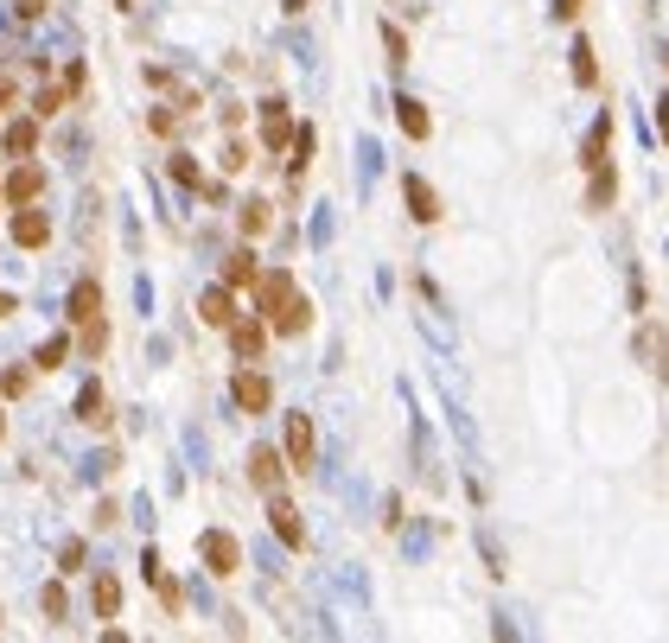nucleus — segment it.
<instances>
[{
    "label": "nucleus",
    "instance_id": "f257e3e1",
    "mask_svg": "<svg viewBox=\"0 0 669 643\" xmlns=\"http://www.w3.org/2000/svg\"><path fill=\"white\" fill-rule=\"evenodd\" d=\"M281 459H287V472H313V459H319V427H313V414H287V440H281Z\"/></svg>",
    "mask_w": 669,
    "mask_h": 643
},
{
    "label": "nucleus",
    "instance_id": "f03ea898",
    "mask_svg": "<svg viewBox=\"0 0 669 643\" xmlns=\"http://www.w3.org/2000/svg\"><path fill=\"white\" fill-rule=\"evenodd\" d=\"M223 338H230V351H236V363H255V357H262L268 351V319H262V312H249V319H243V312H236V319L230 325H223Z\"/></svg>",
    "mask_w": 669,
    "mask_h": 643
},
{
    "label": "nucleus",
    "instance_id": "7ed1b4c3",
    "mask_svg": "<svg viewBox=\"0 0 669 643\" xmlns=\"http://www.w3.org/2000/svg\"><path fill=\"white\" fill-rule=\"evenodd\" d=\"M39 198H45V166L39 160H20L13 172H0V204H7V211L13 204H39Z\"/></svg>",
    "mask_w": 669,
    "mask_h": 643
},
{
    "label": "nucleus",
    "instance_id": "20e7f679",
    "mask_svg": "<svg viewBox=\"0 0 669 643\" xmlns=\"http://www.w3.org/2000/svg\"><path fill=\"white\" fill-rule=\"evenodd\" d=\"M198 554H204V567H211L217 580L243 573V542H236L230 529H204V535H198Z\"/></svg>",
    "mask_w": 669,
    "mask_h": 643
},
{
    "label": "nucleus",
    "instance_id": "39448f33",
    "mask_svg": "<svg viewBox=\"0 0 669 643\" xmlns=\"http://www.w3.org/2000/svg\"><path fill=\"white\" fill-rule=\"evenodd\" d=\"M230 402L243 408V414H268V408H274V382L255 370V363H243V370L230 376Z\"/></svg>",
    "mask_w": 669,
    "mask_h": 643
},
{
    "label": "nucleus",
    "instance_id": "423d86ee",
    "mask_svg": "<svg viewBox=\"0 0 669 643\" xmlns=\"http://www.w3.org/2000/svg\"><path fill=\"white\" fill-rule=\"evenodd\" d=\"M294 293H300V287H294V274H287V268H268L262 281H255V312H262V319H281Z\"/></svg>",
    "mask_w": 669,
    "mask_h": 643
},
{
    "label": "nucleus",
    "instance_id": "0eeeda50",
    "mask_svg": "<svg viewBox=\"0 0 669 643\" xmlns=\"http://www.w3.org/2000/svg\"><path fill=\"white\" fill-rule=\"evenodd\" d=\"M268 529L281 535V548H306V523H300V510L287 503V491H268Z\"/></svg>",
    "mask_w": 669,
    "mask_h": 643
},
{
    "label": "nucleus",
    "instance_id": "6e6552de",
    "mask_svg": "<svg viewBox=\"0 0 669 643\" xmlns=\"http://www.w3.org/2000/svg\"><path fill=\"white\" fill-rule=\"evenodd\" d=\"M7 236L20 242V249H45V242H51V217L39 211V204H13V223H7Z\"/></svg>",
    "mask_w": 669,
    "mask_h": 643
},
{
    "label": "nucleus",
    "instance_id": "1a4fd4ad",
    "mask_svg": "<svg viewBox=\"0 0 669 643\" xmlns=\"http://www.w3.org/2000/svg\"><path fill=\"white\" fill-rule=\"evenodd\" d=\"M631 344H638V363H644V370L669 382V332H663V325H650V319H644Z\"/></svg>",
    "mask_w": 669,
    "mask_h": 643
},
{
    "label": "nucleus",
    "instance_id": "9d476101",
    "mask_svg": "<svg viewBox=\"0 0 669 643\" xmlns=\"http://www.w3.org/2000/svg\"><path fill=\"white\" fill-rule=\"evenodd\" d=\"M287 141H294V115H287L281 96H268L262 102V147L268 153H287Z\"/></svg>",
    "mask_w": 669,
    "mask_h": 643
},
{
    "label": "nucleus",
    "instance_id": "9b49d317",
    "mask_svg": "<svg viewBox=\"0 0 669 643\" xmlns=\"http://www.w3.org/2000/svg\"><path fill=\"white\" fill-rule=\"evenodd\" d=\"M249 484H255V491H281V484H287V459L281 453H274V446H255V453H249Z\"/></svg>",
    "mask_w": 669,
    "mask_h": 643
},
{
    "label": "nucleus",
    "instance_id": "f8f14e48",
    "mask_svg": "<svg viewBox=\"0 0 669 643\" xmlns=\"http://www.w3.org/2000/svg\"><path fill=\"white\" fill-rule=\"evenodd\" d=\"M402 198H408V217L415 223H440V191L421 179V172H408L402 179Z\"/></svg>",
    "mask_w": 669,
    "mask_h": 643
},
{
    "label": "nucleus",
    "instance_id": "ddd939ff",
    "mask_svg": "<svg viewBox=\"0 0 669 643\" xmlns=\"http://www.w3.org/2000/svg\"><path fill=\"white\" fill-rule=\"evenodd\" d=\"M198 319L211 325V332H223V325L236 319V287H223V281L204 287V293H198Z\"/></svg>",
    "mask_w": 669,
    "mask_h": 643
},
{
    "label": "nucleus",
    "instance_id": "4468645a",
    "mask_svg": "<svg viewBox=\"0 0 669 643\" xmlns=\"http://www.w3.org/2000/svg\"><path fill=\"white\" fill-rule=\"evenodd\" d=\"M0 147H7V160H32V153H39V115H20V121H7Z\"/></svg>",
    "mask_w": 669,
    "mask_h": 643
},
{
    "label": "nucleus",
    "instance_id": "2eb2a0df",
    "mask_svg": "<svg viewBox=\"0 0 669 643\" xmlns=\"http://www.w3.org/2000/svg\"><path fill=\"white\" fill-rule=\"evenodd\" d=\"M313 147H319V134L300 121L294 141H287V185H294V191H300V179H306V166H313Z\"/></svg>",
    "mask_w": 669,
    "mask_h": 643
},
{
    "label": "nucleus",
    "instance_id": "dca6fc26",
    "mask_svg": "<svg viewBox=\"0 0 669 643\" xmlns=\"http://www.w3.org/2000/svg\"><path fill=\"white\" fill-rule=\"evenodd\" d=\"M255 281H262V262H255V249L243 242V249L223 262V287H236V293H255Z\"/></svg>",
    "mask_w": 669,
    "mask_h": 643
},
{
    "label": "nucleus",
    "instance_id": "f3484780",
    "mask_svg": "<svg viewBox=\"0 0 669 643\" xmlns=\"http://www.w3.org/2000/svg\"><path fill=\"white\" fill-rule=\"evenodd\" d=\"M77 421L96 427V433L115 421V414H109V389H102V382H83V395H77Z\"/></svg>",
    "mask_w": 669,
    "mask_h": 643
},
{
    "label": "nucleus",
    "instance_id": "a211bd4d",
    "mask_svg": "<svg viewBox=\"0 0 669 643\" xmlns=\"http://www.w3.org/2000/svg\"><path fill=\"white\" fill-rule=\"evenodd\" d=\"M268 223H274V204L268 198H243V204H236V230H243V242L268 236Z\"/></svg>",
    "mask_w": 669,
    "mask_h": 643
},
{
    "label": "nucleus",
    "instance_id": "6ab92c4d",
    "mask_svg": "<svg viewBox=\"0 0 669 643\" xmlns=\"http://www.w3.org/2000/svg\"><path fill=\"white\" fill-rule=\"evenodd\" d=\"M306 325H313V300H306V293H294L281 319H268V332H274V338H300Z\"/></svg>",
    "mask_w": 669,
    "mask_h": 643
},
{
    "label": "nucleus",
    "instance_id": "aec40b11",
    "mask_svg": "<svg viewBox=\"0 0 669 643\" xmlns=\"http://www.w3.org/2000/svg\"><path fill=\"white\" fill-rule=\"evenodd\" d=\"M141 567H147V580H153V593H160V599H166V612H173V618H179V605H185V599H179V580H173V573H166V561H160V548H147V561H141Z\"/></svg>",
    "mask_w": 669,
    "mask_h": 643
},
{
    "label": "nucleus",
    "instance_id": "412c9836",
    "mask_svg": "<svg viewBox=\"0 0 669 643\" xmlns=\"http://www.w3.org/2000/svg\"><path fill=\"white\" fill-rule=\"evenodd\" d=\"M90 319H102V287L83 274V281L71 287V325H90Z\"/></svg>",
    "mask_w": 669,
    "mask_h": 643
},
{
    "label": "nucleus",
    "instance_id": "4be33fe9",
    "mask_svg": "<svg viewBox=\"0 0 669 643\" xmlns=\"http://www.w3.org/2000/svg\"><path fill=\"white\" fill-rule=\"evenodd\" d=\"M90 605H96V618H115L122 612V580H115V573H96L90 580Z\"/></svg>",
    "mask_w": 669,
    "mask_h": 643
},
{
    "label": "nucleus",
    "instance_id": "5701e85b",
    "mask_svg": "<svg viewBox=\"0 0 669 643\" xmlns=\"http://www.w3.org/2000/svg\"><path fill=\"white\" fill-rule=\"evenodd\" d=\"M396 121H402L408 141H427V134H434V121H427V102H415V96H402V102H396Z\"/></svg>",
    "mask_w": 669,
    "mask_h": 643
},
{
    "label": "nucleus",
    "instance_id": "b1692460",
    "mask_svg": "<svg viewBox=\"0 0 669 643\" xmlns=\"http://www.w3.org/2000/svg\"><path fill=\"white\" fill-rule=\"evenodd\" d=\"M58 109H71V90H64V83H45V90L32 96V115H39V121H51Z\"/></svg>",
    "mask_w": 669,
    "mask_h": 643
},
{
    "label": "nucleus",
    "instance_id": "393cba45",
    "mask_svg": "<svg viewBox=\"0 0 669 643\" xmlns=\"http://www.w3.org/2000/svg\"><path fill=\"white\" fill-rule=\"evenodd\" d=\"M64 357H71V338H64V332H58V338H45V344H39V351H32V370H45V376H51V370H58V363H64Z\"/></svg>",
    "mask_w": 669,
    "mask_h": 643
},
{
    "label": "nucleus",
    "instance_id": "a878e982",
    "mask_svg": "<svg viewBox=\"0 0 669 643\" xmlns=\"http://www.w3.org/2000/svg\"><path fill=\"white\" fill-rule=\"evenodd\" d=\"M574 83L580 90H599V64H593V45L574 39Z\"/></svg>",
    "mask_w": 669,
    "mask_h": 643
},
{
    "label": "nucleus",
    "instance_id": "bb28decb",
    "mask_svg": "<svg viewBox=\"0 0 669 643\" xmlns=\"http://www.w3.org/2000/svg\"><path fill=\"white\" fill-rule=\"evenodd\" d=\"M147 134H160V141H173V134H179V109H173V102L147 109Z\"/></svg>",
    "mask_w": 669,
    "mask_h": 643
},
{
    "label": "nucleus",
    "instance_id": "cd10ccee",
    "mask_svg": "<svg viewBox=\"0 0 669 643\" xmlns=\"http://www.w3.org/2000/svg\"><path fill=\"white\" fill-rule=\"evenodd\" d=\"M77 344H83L90 357H102V351H109V319H90V325H77Z\"/></svg>",
    "mask_w": 669,
    "mask_h": 643
},
{
    "label": "nucleus",
    "instance_id": "c85d7f7f",
    "mask_svg": "<svg viewBox=\"0 0 669 643\" xmlns=\"http://www.w3.org/2000/svg\"><path fill=\"white\" fill-rule=\"evenodd\" d=\"M166 172H173L179 185H192V191L204 185V172H198V160H192V153H173V160H166Z\"/></svg>",
    "mask_w": 669,
    "mask_h": 643
},
{
    "label": "nucleus",
    "instance_id": "c756f323",
    "mask_svg": "<svg viewBox=\"0 0 669 643\" xmlns=\"http://www.w3.org/2000/svg\"><path fill=\"white\" fill-rule=\"evenodd\" d=\"M383 51H389V64H396V71L408 64V32H402V26H389V20H383Z\"/></svg>",
    "mask_w": 669,
    "mask_h": 643
},
{
    "label": "nucleus",
    "instance_id": "7c9ffc66",
    "mask_svg": "<svg viewBox=\"0 0 669 643\" xmlns=\"http://www.w3.org/2000/svg\"><path fill=\"white\" fill-rule=\"evenodd\" d=\"M39 605H45V618H51V624H64V612H71V599H64V586H58V580H51L45 593H39Z\"/></svg>",
    "mask_w": 669,
    "mask_h": 643
},
{
    "label": "nucleus",
    "instance_id": "2f4dec72",
    "mask_svg": "<svg viewBox=\"0 0 669 643\" xmlns=\"http://www.w3.org/2000/svg\"><path fill=\"white\" fill-rule=\"evenodd\" d=\"M26 389H32V370H7L0 376V395H7V402H20Z\"/></svg>",
    "mask_w": 669,
    "mask_h": 643
},
{
    "label": "nucleus",
    "instance_id": "473e14b6",
    "mask_svg": "<svg viewBox=\"0 0 669 643\" xmlns=\"http://www.w3.org/2000/svg\"><path fill=\"white\" fill-rule=\"evenodd\" d=\"M45 7H51V0H13V20H20V26H39Z\"/></svg>",
    "mask_w": 669,
    "mask_h": 643
},
{
    "label": "nucleus",
    "instance_id": "72a5a7b5",
    "mask_svg": "<svg viewBox=\"0 0 669 643\" xmlns=\"http://www.w3.org/2000/svg\"><path fill=\"white\" fill-rule=\"evenodd\" d=\"M217 166H223V172H243V166H249V147H243V141H223V160H217Z\"/></svg>",
    "mask_w": 669,
    "mask_h": 643
},
{
    "label": "nucleus",
    "instance_id": "f704fd0d",
    "mask_svg": "<svg viewBox=\"0 0 669 643\" xmlns=\"http://www.w3.org/2000/svg\"><path fill=\"white\" fill-rule=\"evenodd\" d=\"M13 109H20V83L0 71V115H13Z\"/></svg>",
    "mask_w": 669,
    "mask_h": 643
},
{
    "label": "nucleus",
    "instance_id": "c9c22d12",
    "mask_svg": "<svg viewBox=\"0 0 669 643\" xmlns=\"http://www.w3.org/2000/svg\"><path fill=\"white\" fill-rule=\"evenodd\" d=\"M58 561H64V573H77V567H83V542H77V535L64 542V554H58Z\"/></svg>",
    "mask_w": 669,
    "mask_h": 643
},
{
    "label": "nucleus",
    "instance_id": "e433bc0d",
    "mask_svg": "<svg viewBox=\"0 0 669 643\" xmlns=\"http://www.w3.org/2000/svg\"><path fill=\"white\" fill-rule=\"evenodd\" d=\"M580 13H587V0H555V20H568V26H574Z\"/></svg>",
    "mask_w": 669,
    "mask_h": 643
},
{
    "label": "nucleus",
    "instance_id": "4c0bfd02",
    "mask_svg": "<svg viewBox=\"0 0 669 643\" xmlns=\"http://www.w3.org/2000/svg\"><path fill=\"white\" fill-rule=\"evenodd\" d=\"M13 312H20V300H13V293L0 287V319H13Z\"/></svg>",
    "mask_w": 669,
    "mask_h": 643
},
{
    "label": "nucleus",
    "instance_id": "58836bf2",
    "mask_svg": "<svg viewBox=\"0 0 669 643\" xmlns=\"http://www.w3.org/2000/svg\"><path fill=\"white\" fill-rule=\"evenodd\" d=\"M657 128H663V141H669V96L657 102Z\"/></svg>",
    "mask_w": 669,
    "mask_h": 643
},
{
    "label": "nucleus",
    "instance_id": "ea45409f",
    "mask_svg": "<svg viewBox=\"0 0 669 643\" xmlns=\"http://www.w3.org/2000/svg\"><path fill=\"white\" fill-rule=\"evenodd\" d=\"M287 13H306V0H287Z\"/></svg>",
    "mask_w": 669,
    "mask_h": 643
},
{
    "label": "nucleus",
    "instance_id": "a19ab883",
    "mask_svg": "<svg viewBox=\"0 0 669 643\" xmlns=\"http://www.w3.org/2000/svg\"><path fill=\"white\" fill-rule=\"evenodd\" d=\"M0 440H7V414H0Z\"/></svg>",
    "mask_w": 669,
    "mask_h": 643
},
{
    "label": "nucleus",
    "instance_id": "79ce46f5",
    "mask_svg": "<svg viewBox=\"0 0 669 643\" xmlns=\"http://www.w3.org/2000/svg\"><path fill=\"white\" fill-rule=\"evenodd\" d=\"M663 64H669V51H663Z\"/></svg>",
    "mask_w": 669,
    "mask_h": 643
}]
</instances>
